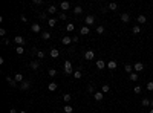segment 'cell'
<instances>
[{
    "label": "cell",
    "mask_w": 153,
    "mask_h": 113,
    "mask_svg": "<svg viewBox=\"0 0 153 113\" xmlns=\"http://www.w3.org/2000/svg\"><path fill=\"white\" fill-rule=\"evenodd\" d=\"M64 73H66V75H71V73H73L72 63H71V61H64Z\"/></svg>",
    "instance_id": "1"
},
{
    "label": "cell",
    "mask_w": 153,
    "mask_h": 113,
    "mask_svg": "<svg viewBox=\"0 0 153 113\" xmlns=\"http://www.w3.org/2000/svg\"><path fill=\"white\" fill-rule=\"evenodd\" d=\"M119 18H121L122 23H129V22H130V14H129V12H122Z\"/></svg>",
    "instance_id": "2"
},
{
    "label": "cell",
    "mask_w": 153,
    "mask_h": 113,
    "mask_svg": "<svg viewBox=\"0 0 153 113\" xmlns=\"http://www.w3.org/2000/svg\"><path fill=\"white\" fill-rule=\"evenodd\" d=\"M84 23H86V26H90V24H93V23H95V17H93V15H87V17H86V20H84Z\"/></svg>",
    "instance_id": "3"
},
{
    "label": "cell",
    "mask_w": 153,
    "mask_h": 113,
    "mask_svg": "<svg viewBox=\"0 0 153 113\" xmlns=\"http://www.w3.org/2000/svg\"><path fill=\"white\" fill-rule=\"evenodd\" d=\"M84 58H86L87 61H92L93 58H95V54H93V51H87V52L84 54Z\"/></svg>",
    "instance_id": "4"
},
{
    "label": "cell",
    "mask_w": 153,
    "mask_h": 113,
    "mask_svg": "<svg viewBox=\"0 0 153 113\" xmlns=\"http://www.w3.org/2000/svg\"><path fill=\"white\" fill-rule=\"evenodd\" d=\"M95 64H97V69H100V70H103V69L106 67V61L104 60H97Z\"/></svg>",
    "instance_id": "5"
},
{
    "label": "cell",
    "mask_w": 153,
    "mask_h": 113,
    "mask_svg": "<svg viewBox=\"0 0 153 113\" xmlns=\"http://www.w3.org/2000/svg\"><path fill=\"white\" fill-rule=\"evenodd\" d=\"M6 81H8V84H9L11 87H17V81H15L14 78H11L9 75H8V77H6Z\"/></svg>",
    "instance_id": "6"
},
{
    "label": "cell",
    "mask_w": 153,
    "mask_h": 113,
    "mask_svg": "<svg viewBox=\"0 0 153 113\" xmlns=\"http://www.w3.org/2000/svg\"><path fill=\"white\" fill-rule=\"evenodd\" d=\"M14 41H15V43H17L18 46H23V44H24V38H23L22 35H17V37H14Z\"/></svg>",
    "instance_id": "7"
},
{
    "label": "cell",
    "mask_w": 153,
    "mask_h": 113,
    "mask_svg": "<svg viewBox=\"0 0 153 113\" xmlns=\"http://www.w3.org/2000/svg\"><path fill=\"white\" fill-rule=\"evenodd\" d=\"M116 66H118V63H116V61H107V69L115 70V69H116Z\"/></svg>",
    "instance_id": "8"
},
{
    "label": "cell",
    "mask_w": 153,
    "mask_h": 113,
    "mask_svg": "<svg viewBox=\"0 0 153 113\" xmlns=\"http://www.w3.org/2000/svg\"><path fill=\"white\" fill-rule=\"evenodd\" d=\"M133 69L136 70V72H142V70H144V64H142V63H136V64L133 66Z\"/></svg>",
    "instance_id": "9"
},
{
    "label": "cell",
    "mask_w": 153,
    "mask_h": 113,
    "mask_svg": "<svg viewBox=\"0 0 153 113\" xmlns=\"http://www.w3.org/2000/svg\"><path fill=\"white\" fill-rule=\"evenodd\" d=\"M60 8H61L63 11H67L69 8H71V3H69V2H61V3H60Z\"/></svg>",
    "instance_id": "10"
},
{
    "label": "cell",
    "mask_w": 153,
    "mask_h": 113,
    "mask_svg": "<svg viewBox=\"0 0 153 113\" xmlns=\"http://www.w3.org/2000/svg\"><path fill=\"white\" fill-rule=\"evenodd\" d=\"M29 87H31V83L29 81H23L22 84H20V89H22V90H28Z\"/></svg>",
    "instance_id": "11"
},
{
    "label": "cell",
    "mask_w": 153,
    "mask_h": 113,
    "mask_svg": "<svg viewBox=\"0 0 153 113\" xmlns=\"http://www.w3.org/2000/svg\"><path fill=\"white\" fill-rule=\"evenodd\" d=\"M89 32H90L89 26H81V29H80V34H81V35H87Z\"/></svg>",
    "instance_id": "12"
},
{
    "label": "cell",
    "mask_w": 153,
    "mask_h": 113,
    "mask_svg": "<svg viewBox=\"0 0 153 113\" xmlns=\"http://www.w3.org/2000/svg\"><path fill=\"white\" fill-rule=\"evenodd\" d=\"M51 57L52 58H58L60 57V51H58V49H55V48L51 49Z\"/></svg>",
    "instance_id": "13"
},
{
    "label": "cell",
    "mask_w": 153,
    "mask_h": 113,
    "mask_svg": "<svg viewBox=\"0 0 153 113\" xmlns=\"http://www.w3.org/2000/svg\"><path fill=\"white\" fill-rule=\"evenodd\" d=\"M93 98H95V101H101V99H103V92H95Z\"/></svg>",
    "instance_id": "14"
},
{
    "label": "cell",
    "mask_w": 153,
    "mask_h": 113,
    "mask_svg": "<svg viewBox=\"0 0 153 113\" xmlns=\"http://www.w3.org/2000/svg\"><path fill=\"white\" fill-rule=\"evenodd\" d=\"M14 79L22 84V83H23V75H22V73H15V75H14Z\"/></svg>",
    "instance_id": "15"
},
{
    "label": "cell",
    "mask_w": 153,
    "mask_h": 113,
    "mask_svg": "<svg viewBox=\"0 0 153 113\" xmlns=\"http://www.w3.org/2000/svg\"><path fill=\"white\" fill-rule=\"evenodd\" d=\"M146 22H147V17H146V15H142V14L138 15V23H139V24H144Z\"/></svg>",
    "instance_id": "16"
},
{
    "label": "cell",
    "mask_w": 153,
    "mask_h": 113,
    "mask_svg": "<svg viewBox=\"0 0 153 113\" xmlns=\"http://www.w3.org/2000/svg\"><path fill=\"white\" fill-rule=\"evenodd\" d=\"M61 41H63V44H71L73 40L71 38V37H63V38H61Z\"/></svg>",
    "instance_id": "17"
},
{
    "label": "cell",
    "mask_w": 153,
    "mask_h": 113,
    "mask_svg": "<svg viewBox=\"0 0 153 113\" xmlns=\"http://www.w3.org/2000/svg\"><path fill=\"white\" fill-rule=\"evenodd\" d=\"M48 14H55V12H57V6H54V5H51V6H49L48 8Z\"/></svg>",
    "instance_id": "18"
},
{
    "label": "cell",
    "mask_w": 153,
    "mask_h": 113,
    "mask_svg": "<svg viewBox=\"0 0 153 113\" xmlns=\"http://www.w3.org/2000/svg\"><path fill=\"white\" fill-rule=\"evenodd\" d=\"M57 87H58V84H57V83H54V81H52L51 84L48 86V89L51 90V92H54V90H57Z\"/></svg>",
    "instance_id": "19"
},
{
    "label": "cell",
    "mask_w": 153,
    "mask_h": 113,
    "mask_svg": "<svg viewBox=\"0 0 153 113\" xmlns=\"http://www.w3.org/2000/svg\"><path fill=\"white\" fill-rule=\"evenodd\" d=\"M55 24H57V20H55V18H49V20H48V26H49V28H54Z\"/></svg>",
    "instance_id": "20"
},
{
    "label": "cell",
    "mask_w": 153,
    "mask_h": 113,
    "mask_svg": "<svg viewBox=\"0 0 153 113\" xmlns=\"http://www.w3.org/2000/svg\"><path fill=\"white\" fill-rule=\"evenodd\" d=\"M31 31L32 32H35V34H37V32H40V24H32V26H31Z\"/></svg>",
    "instance_id": "21"
},
{
    "label": "cell",
    "mask_w": 153,
    "mask_h": 113,
    "mask_svg": "<svg viewBox=\"0 0 153 113\" xmlns=\"http://www.w3.org/2000/svg\"><path fill=\"white\" fill-rule=\"evenodd\" d=\"M29 66H31V67L34 69V70H37V69L40 67V63H38V61H31V64H29Z\"/></svg>",
    "instance_id": "22"
},
{
    "label": "cell",
    "mask_w": 153,
    "mask_h": 113,
    "mask_svg": "<svg viewBox=\"0 0 153 113\" xmlns=\"http://www.w3.org/2000/svg\"><path fill=\"white\" fill-rule=\"evenodd\" d=\"M81 12H83V8L81 6H75V8H73V14H75V15H80Z\"/></svg>",
    "instance_id": "23"
},
{
    "label": "cell",
    "mask_w": 153,
    "mask_h": 113,
    "mask_svg": "<svg viewBox=\"0 0 153 113\" xmlns=\"http://www.w3.org/2000/svg\"><path fill=\"white\" fill-rule=\"evenodd\" d=\"M71 99H72V96H71V93H66V95L63 96V101H64V102H67V104L71 102Z\"/></svg>",
    "instance_id": "24"
},
{
    "label": "cell",
    "mask_w": 153,
    "mask_h": 113,
    "mask_svg": "<svg viewBox=\"0 0 153 113\" xmlns=\"http://www.w3.org/2000/svg\"><path fill=\"white\" fill-rule=\"evenodd\" d=\"M48 75H49L51 78L57 77V70H55V69H49V70H48Z\"/></svg>",
    "instance_id": "25"
},
{
    "label": "cell",
    "mask_w": 153,
    "mask_h": 113,
    "mask_svg": "<svg viewBox=\"0 0 153 113\" xmlns=\"http://www.w3.org/2000/svg\"><path fill=\"white\" fill-rule=\"evenodd\" d=\"M63 110H64V113H72V112H73V108H72V106H69V104H67V106H66Z\"/></svg>",
    "instance_id": "26"
},
{
    "label": "cell",
    "mask_w": 153,
    "mask_h": 113,
    "mask_svg": "<svg viewBox=\"0 0 153 113\" xmlns=\"http://www.w3.org/2000/svg\"><path fill=\"white\" fill-rule=\"evenodd\" d=\"M132 32H133V34H139V32H141V28H139L138 24H136V26L132 28Z\"/></svg>",
    "instance_id": "27"
},
{
    "label": "cell",
    "mask_w": 153,
    "mask_h": 113,
    "mask_svg": "<svg viewBox=\"0 0 153 113\" xmlns=\"http://www.w3.org/2000/svg\"><path fill=\"white\" fill-rule=\"evenodd\" d=\"M41 38H43V40H49V38H51V34H49V32H46V31H44L43 34H41Z\"/></svg>",
    "instance_id": "28"
},
{
    "label": "cell",
    "mask_w": 153,
    "mask_h": 113,
    "mask_svg": "<svg viewBox=\"0 0 153 113\" xmlns=\"http://www.w3.org/2000/svg\"><path fill=\"white\" fill-rule=\"evenodd\" d=\"M15 52L18 54V55H22V54L24 52V49H23V46H17V48H15Z\"/></svg>",
    "instance_id": "29"
},
{
    "label": "cell",
    "mask_w": 153,
    "mask_h": 113,
    "mask_svg": "<svg viewBox=\"0 0 153 113\" xmlns=\"http://www.w3.org/2000/svg\"><path fill=\"white\" fill-rule=\"evenodd\" d=\"M129 78H130V81H138V73H130Z\"/></svg>",
    "instance_id": "30"
},
{
    "label": "cell",
    "mask_w": 153,
    "mask_h": 113,
    "mask_svg": "<svg viewBox=\"0 0 153 113\" xmlns=\"http://www.w3.org/2000/svg\"><path fill=\"white\" fill-rule=\"evenodd\" d=\"M141 104H142V106H144V107H148V106H150V99H148V98H144V99H142V102H141Z\"/></svg>",
    "instance_id": "31"
},
{
    "label": "cell",
    "mask_w": 153,
    "mask_h": 113,
    "mask_svg": "<svg viewBox=\"0 0 153 113\" xmlns=\"http://www.w3.org/2000/svg\"><path fill=\"white\" fill-rule=\"evenodd\" d=\"M109 90H110V86H107V84H104V86L101 87V92H103V93H107Z\"/></svg>",
    "instance_id": "32"
},
{
    "label": "cell",
    "mask_w": 153,
    "mask_h": 113,
    "mask_svg": "<svg viewBox=\"0 0 153 113\" xmlns=\"http://www.w3.org/2000/svg\"><path fill=\"white\" fill-rule=\"evenodd\" d=\"M124 69H126L127 73H132V64H126V66H124Z\"/></svg>",
    "instance_id": "33"
},
{
    "label": "cell",
    "mask_w": 153,
    "mask_h": 113,
    "mask_svg": "<svg viewBox=\"0 0 153 113\" xmlns=\"http://www.w3.org/2000/svg\"><path fill=\"white\" fill-rule=\"evenodd\" d=\"M73 77H75V78H77V79H80V78H81V77H83V73H81V72H80V70H77V72H73Z\"/></svg>",
    "instance_id": "34"
},
{
    "label": "cell",
    "mask_w": 153,
    "mask_h": 113,
    "mask_svg": "<svg viewBox=\"0 0 153 113\" xmlns=\"http://www.w3.org/2000/svg\"><path fill=\"white\" fill-rule=\"evenodd\" d=\"M147 90L153 92V81H148V83H147Z\"/></svg>",
    "instance_id": "35"
},
{
    "label": "cell",
    "mask_w": 153,
    "mask_h": 113,
    "mask_svg": "<svg viewBox=\"0 0 153 113\" xmlns=\"http://www.w3.org/2000/svg\"><path fill=\"white\" fill-rule=\"evenodd\" d=\"M141 90H142V87H141V86H135V89H133L135 93H141Z\"/></svg>",
    "instance_id": "36"
},
{
    "label": "cell",
    "mask_w": 153,
    "mask_h": 113,
    "mask_svg": "<svg viewBox=\"0 0 153 113\" xmlns=\"http://www.w3.org/2000/svg\"><path fill=\"white\" fill-rule=\"evenodd\" d=\"M116 8H118V5H116V3H109V9L115 11V9H116Z\"/></svg>",
    "instance_id": "37"
},
{
    "label": "cell",
    "mask_w": 153,
    "mask_h": 113,
    "mask_svg": "<svg viewBox=\"0 0 153 113\" xmlns=\"http://www.w3.org/2000/svg\"><path fill=\"white\" fill-rule=\"evenodd\" d=\"M66 29H67V31H69V32H72V31H73V29H75V26H73V24H72V23H69V24H67V26H66Z\"/></svg>",
    "instance_id": "38"
},
{
    "label": "cell",
    "mask_w": 153,
    "mask_h": 113,
    "mask_svg": "<svg viewBox=\"0 0 153 113\" xmlns=\"http://www.w3.org/2000/svg\"><path fill=\"white\" fill-rule=\"evenodd\" d=\"M37 57H38V60H43V58H44V52L38 51V52H37Z\"/></svg>",
    "instance_id": "39"
},
{
    "label": "cell",
    "mask_w": 153,
    "mask_h": 113,
    "mask_svg": "<svg viewBox=\"0 0 153 113\" xmlns=\"http://www.w3.org/2000/svg\"><path fill=\"white\" fill-rule=\"evenodd\" d=\"M104 32V26H98L97 28V34H103Z\"/></svg>",
    "instance_id": "40"
},
{
    "label": "cell",
    "mask_w": 153,
    "mask_h": 113,
    "mask_svg": "<svg viewBox=\"0 0 153 113\" xmlns=\"http://www.w3.org/2000/svg\"><path fill=\"white\" fill-rule=\"evenodd\" d=\"M87 92H90V93H93V92H95V89H93V86H92V84L87 86Z\"/></svg>",
    "instance_id": "41"
},
{
    "label": "cell",
    "mask_w": 153,
    "mask_h": 113,
    "mask_svg": "<svg viewBox=\"0 0 153 113\" xmlns=\"http://www.w3.org/2000/svg\"><path fill=\"white\" fill-rule=\"evenodd\" d=\"M60 18H61V20H66V18H67V15H66L64 12H61V14H60Z\"/></svg>",
    "instance_id": "42"
},
{
    "label": "cell",
    "mask_w": 153,
    "mask_h": 113,
    "mask_svg": "<svg viewBox=\"0 0 153 113\" xmlns=\"http://www.w3.org/2000/svg\"><path fill=\"white\" fill-rule=\"evenodd\" d=\"M0 35H2V37H3V35H6V31H5V29H3V28L0 29Z\"/></svg>",
    "instance_id": "43"
},
{
    "label": "cell",
    "mask_w": 153,
    "mask_h": 113,
    "mask_svg": "<svg viewBox=\"0 0 153 113\" xmlns=\"http://www.w3.org/2000/svg\"><path fill=\"white\" fill-rule=\"evenodd\" d=\"M41 3H43L41 0H34V5H41Z\"/></svg>",
    "instance_id": "44"
},
{
    "label": "cell",
    "mask_w": 153,
    "mask_h": 113,
    "mask_svg": "<svg viewBox=\"0 0 153 113\" xmlns=\"http://www.w3.org/2000/svg\"><path fill=\"white\" fill-rule=\"evenodd\" d=\"M9 113H17V110H15V108H11V110H9Z\"/></svg>",
    "instance_id": "45"
},
{
    "label": "cell",
    "mask_w": 153,
    "mask_h": 113,
    "mask_svg": "<svg viewBox=\"0 0 153 113\" xmlns=\"http://www.w3.org/2000/svg\"><path fill=\"white\" fill-rule=\"evenodd\" d=\"M18 113H26V112H24V110H20V112H18Z\"/></svg>",
    "instance_id": "46"
},
{
    "label": "cell",
    "mask_w": 153,
    "mask_h": 113,
    "mask_svg": "<svg viewBox=\"0 0 153 113\" xmlns=\"http://www.w3.org/2000/svg\"><path fill=\"white\" fill-rule=\"evenodd\" d=\"M150 106H152V107H153V99H152V101H150Z\"/></svg>",
    "instance_id": "47"
},
{
    "label": "cell",
    "mask_w": 153,
    "mask_h": 113,
    "mask_svg": "<svg viewBox=\"0 0 153 113\" xmlns=\"http://www.w3.org/2000/svg\"><path fill=\"white\" fill-rule=\"evenodd\" d=\"M150 113H153V108H152V110H150Z\"/></svg>",
    "instance_id": "48"
}]
</instances>
